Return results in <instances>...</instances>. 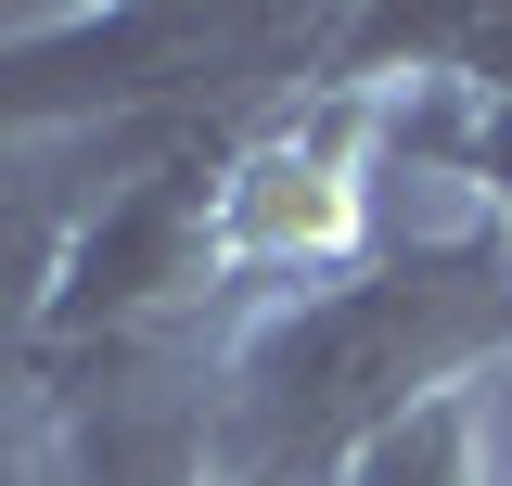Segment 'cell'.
Here are the masks:
<instances>
[{
  "mask_svg": "<svg viewBox=\"0 0 512 486\" xmlns=\"http://www.w3.org/2000/svg\"><path fill=\"white\" fill-rule=\"evenodd\" d=\"M0 320H13V256H0Z\"/></svg>",
  "mask_w": 512,
  "mask_h": 486,
  "instance_id": "obj_1",
  "label": "cell"
}]
</instances>
